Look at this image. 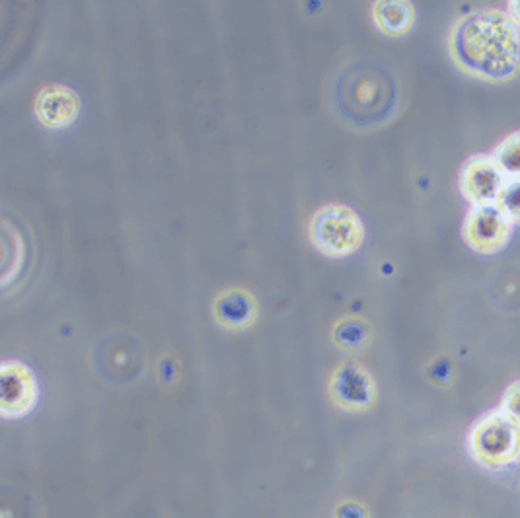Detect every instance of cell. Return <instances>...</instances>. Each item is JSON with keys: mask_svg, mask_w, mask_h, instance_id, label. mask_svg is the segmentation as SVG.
<instances>
[{"mask_svg": "<svg viewBox=\"0 0 520 518\" xmlns=\"http://www.w3.org/2000/svg\"><path fill=\"white\" fill-rule=\"evenodd\" d=\"M448 49L464 73L493 82L509 80L519 73V24L501 10L470 14L452 28Z\"/></svg>", "mask_w": 520, "mask_h": 518, "instance_id": "1", "label": "cell"}, {"mask_svg": "<svg viewBox=\"0 0 520 518\" xmlns=\"http://www.w3.org/2000/svg\"><path fill=\"white\" fill-rule=\"evenodd\" d=\"M386 84L371 67H343L332 84V108L345 123L369 127L386 111Z\"/></svg>", "mask_w": 520, "mask_h": 518, "instance_id": "2", "label": "cell"}, {"mask_svg": "<svg viewBox=\"0 0 520 518\" xmlns=\"http://www.w3.org/2000/svg\"><path fill=\"white\" fill-rule=\"evenodd\" d=\"M367 230L355 209L343 203L318 207L308 221V240L326 258L343 259L363 248Z\"/></svg>", "mask_w": 520, "mask_h": 518, "instance_id": "3", "label": "cell"}, {"mask_svg": "<svg viewBox=\"0 0 520 518\" xmlns=\"http://www.w3.org/2000/svg\"><path fill=\"white\" fill-rule=\"evenodd\" d=\"M36 374L20 361L2 363V417L20 419L38 404Z\"/></svg>", "mask_w": 520, "mask_h": 518, "instance_id": "4", "label": "cell"}, {"mask_svg": "<svg viewBox=\"0 0 520 518\" xmlns=\"http://www.w3.org/2000/svg\"><path fill=\"white\" fill-rule=\"evenodd\" d=\"M505 184V174L489 156L470 158L460 174V191L474 207L495 205Z\"/></svg>", "mask_w": 520, "mask_h": 518, "instance_id": "5", "label": "cell"}, {"mask_svg": "<svg viewBox=\"0 0 520 518\" xmlns=\"http://www.w3.org/2000/svg\"><path fill=\"white\" fill-rule=\"evenodd\" d=\"M511 234V221L495 207H474L464 222V238L466 244L480 252L493 254L501 250Z\"/></svg>", "mask_w": 520, "mask_h": 518, "instance_id": "6", "label": "cell"}, {"mask_svg": "<svg viewBox=\"0 0 520 518\" xmlns=\"http://www.w3.org/2000/svg\"><path fill=\"white\" fill-rule=\"evenodd\" d=\"M376 388L371 374L357 363H341L330 378V398L335 406L361 411L371 406Z\"/></svg>", "mask_w": 520, "mask_h": 518, "instance_id": "7", "label": "cell"}, {"mask_svg": "<svg viewBox=\"0 0 520 518\" xmlns=\"http://www.w3.org/2000/svg\"><path fill=\"white\" fill-rule=\"evenodd\" d=\"M34 113L45 129L61 131L78 119L80 98L67 84H47L34 98Z\"/></svg>", "mask_w": 520, "mask_h": 518, "instance_id": "8", "label": "cell"}, {"mask_svg": "<svg viewBox=\"0 0 520 518\" xmlns=\"http://www.w3.org/2000/svg\"><path fill=\"white\" fill-rule=\"evenodd\" d=\"M213 316L226 330H246L258 320V300L244 287H226L213 300Z\"/></svg>", "mask_w": 520, "mask_h": 518, "instance_id": "9", "label": "cell"}, {"mask_svg": "<svg viewBox=\"0 0 520 518\" xmlns=\"http://www.w3.org/2000/svg\"><path fill=\"white\" fill-rule=\"evenodd\" d=\"M371 14L378 32L388 37L406 36L415 22V8L406 0H378Z\"/></svg>", "mask_w": 520, "mask_h": 518, "instance_id": "10", "label": "cell"}, {"mask_svg": "<svg viewBox=\"0 0 520 518\" xmlns=\"http://www.w3.org/2000/svg\"><path fill=\"white\" fill-rule=\"evenodd\" d=\"M493 160L507 180L520 178V133L507 137L495 150Z\"/></svg>", "mask_w": 520, "mask_h": 518, "instance_id": "11", "label": "cell"}, {"mask_svg": "<svg viewBox=\"0 0 520 518\" xmlns=\"http://www.w3.org/2000/svg\"><path fill=\"white\" fill-rule=\"evenodd\" d=\"M369 337V328L365 322L357 318H345L341 320L334 330L335 343L339 347H345L347 351H355L361 347V343Z\"/></svg>", "mask_w": 520, "mask_h": 518, "instance_id": "12", "label": "cell"}, {"mask_svg": "<svg viewBox=\"0 0 520 518\" xmlns=\"http://www.w3.org/2000/svg\"><path fill=\"white\" fill-rule=\"evenodd\" d=\"M495 207L511 222H520V178L507 180Z\"/></svg>", "mask_w": 520, "mask_h": 518, "instance_id": "13", "label": "cell"}, {"mask_svg": "<svg viewBox=\"0 0 520 518\" xmlns=\"http://www.w3.org/2000/svg\"><path fill=\"white\" fill-rule=\"evenodd\" d=\"M511 10L515 12V22L520 24V2H511Z\"/></svg>", "mask_w": 520, "mask_h": 518, "instance_id": "14", "label": "cell"}]
</instances>
